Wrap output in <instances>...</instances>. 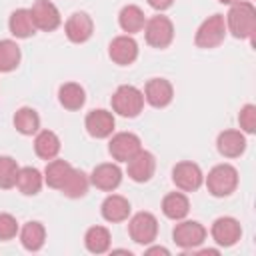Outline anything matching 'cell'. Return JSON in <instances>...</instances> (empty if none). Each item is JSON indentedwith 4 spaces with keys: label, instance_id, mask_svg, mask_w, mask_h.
I'll list each match as a JSON object with an SVG mask.
<instances>
[{
    "label": "cell",
    "instance_id": "obj_1",
    "mask_svg": "<svg viewBox=\"0 0 256 256\" xmlns=\"http://www.w3.org/2000/svg\"><path fill=\"white\" fill-rule=\"evenodd\" d=\"M226 24L234 38H252L256 32V8L252 2L232 4L226 16Z\"/></svg>",
    "mask_w": 256,
    "mask_h": 256
},
{
    "label": "cell",
    "instance_id": "obj_2",
    "mask_svg": "<svg viewBox=\"0 0 256 256\" xmlns=\"http://www.w3.org/2000/svg\"><path fill=\"white\" fill-rule=\"evenodd\" d=\"M236 186H238V172L230 164H218L206 176V188L216 198L230 196L236 190Z\"/></svg>",
    "mask_w": 256,
    "mask_h": 256
},
{
    "label": "cell",
    "instance_id": "obj_3",
    "mask_svg": "<svg viewBox=\"0 0 256 256\" xmlns=\"http://www.w3.org/2000/svg\"><path fill=\"white\" fill-rule=\"evenodd\" d=\"M112 108L124 118H134L144 108V94L136 86H130V84L118 86V90L112 96Z\"/></svg>",
    "mask_w": 256,
    "mask_h": 256
},
{
    "label": "cell",
    "instance_id": "obj_4",
    "mask_svg": "<svg viewBox=\"0 0 256 256\" xmlns=\"http://www.w3.org/2000/svg\"><path fill=\"white\" fill-rule=\"evenodd\" d=\"M224 36H226L224 16L222 14H212L196 30L194 42H196L198 48H216L224 42Z\"/></svg>",
    "mask_w": 256,
    "mask_h": 256
},
{
    "label": "cell",
    "instance_id": "obj_5",
    "mask_svg": "<svg viewBox=\"0 0 256 256\" xmlns=\"http://www.w3.org/2000/svg\"><path fill=\"white\" fill-rule=\"evenodd\" d=\"M144 34H146V42L154 48H166L170 46L172 38H174V26L170 22L168 16H152L150 20H146L144 24Z\"/></svg>",
    "mask_w": 256,
    "mask_h": 256
},
{
    "label": "cell",
    "instance_id": "obj_6",
    "mask_svg": "<svg viewBox=\"0 0 256 256\" xmlns=\"http://www.w3.org/2000/svg\"><path fill=\"white\" fill-rule=\"evenodd\" d=\"M128 232L136 244H142V246L152 244L158 234V220L150 212H138L132 216L128 224Z\"/></svg>",
    "mask_w": 256,
    "mask_h": 256
},
{
    "label": "cell",
    "instance_id": "obj_7",
    "mask_svg": "<svg viewBox=\"0 0 256 256\" xmlns=\"http://www.w3.org/2000/svg\"><path fill=\"white\" fill-rule=\"evenodd\" d=\"M172 238H174V244L176 246H180L184 250H194L196 246H200L206 240V228L200 222L184 220V222H180V224L174 226Z\"/></svg>",
    "mask_w": 256,
    "mask_h": 256
},
{
    "label": "cell",
    "instance_id": "obj_8",
    "mask_svg": "<svg viewBox=\"0 0 256 256\" xmlns=\"http://www.w3.org/2000/svg\"><path fill=\"white\" fill-rule=\"evenodd\" d=\"M142 150L140 138L132 132H118L112 136L110 144H108V152L114 160L118 162H128L132 156H136Z\"/></svg>",
    "mask_w": 256,
    "mask_h": 256
},
{
    "label": "cell",
    "instance_id": "obj_9",
    "mask_svg": "<svg viewBox=\"0 0 256 256\" xmlns=\"http://www.w3.org/2000/svg\"><path fill=\"white\" fill-rule=\"evenodd\" d=\"M202 170L198 164L194 162H178L174 168H172V182L184 190V192H194L202 186Z\"/></svg>",
    "mask_w": 256,
    "mask_h": 256
},
{
    "label": "cell",
    "instance_id": "obj_10",
    "mask_svg": "<svg viewBox=\"0 0 256 256\" xmlns=\"http://www.w3.org/2000/svg\"><path fill=\"white\" fill-rule=\"evenodd\" d=\"M30 14H32L34 26L44 32H52L60 26V12L50 0H34Z\"/></svg>",
    "mask_w": 256,
    "mask_h": 256
},
{
    "label": "cell",
    "instance_id": "obj_11",
    "mask_svg": "<svg viewBox=\"0 0 256 256\" xmlns=\"http://www.w3.org/2000/svg\"><path fill=\"white\" fill-rule=\"evenodd\" d=\"M242 236V228H240V222L236 218H230V216H222L218 220H214L212 224V238L218 246H234Z\"/></svg>",
    "mask_w": 256,
    "mask_h": 256
},
{
    "label": "cell",
    "instance_id": "obj_12",
    "mask_svg": "<svg viewBox=\"0 0 256 256\" xmlns=\"http://www.w3.org/2000/svg\"><path fill=\"white\" fill-rule=\"evenodd\" d=\"M174 98V88L168 80L164 78H152L146 82V88H144V100L154 106V108H164L172 102Z\"/></svg>",
    "mask_w": 256,
    "mask_h": 256
},
{
    "label": "cell",
    "instance_id": "obj_13",
    "mask_svg": "<svg viewBox=\"0 0 256 256\" xmlns=\"http://www.w3.org/2000/svg\"><path fill=\"white\" fill-rule=\"evenodd\" d=\"M90 182L98 188V190H104V192H112L120 186L122 182V170L116 166V164H98L92 174H90Z\"/></svg>",
    "mask_w": 256,
    "mask_h": 256
},
{
    "label": "cell",
    "instance_id": "obj_14",
    "mask_svg": "<svg viewBox=\"0 0 256 256\" xmlns=\"http://www.w3.org/2000/svg\"><path fill=\"white\" fill-rule=\"evenodd\" d=\"M66 36L70 42L74 44H82L86 42L90 36H92V30H94V24H92V18L86 14V12H74L68 20H66Z\"/></svg>",
    "mask_w": 256,
    "mask_h": 256
},
{
    "label": "cell",
    "instance_id": "obj_15",
    "mask_svg": "<svg viewBox=\"0 0 256 256\" xmlns=\"http://www.w3.org/2000/svg\"><path fill=\"white\" fill-rule=\"evenodd\" d=\"M108 54H110L112 62H116L120 66H128L138 56V44H136V40L132 36H116L110 42Z\"/></svg>",
    "mask_w": 256,
    "mask_h": 256
},
{
    "label": "cell",
    "instance_id": "obj_16",
    "mask_svg": "<svg viewBox=\"0 0 256 256\" xmlns=\"http://www.w3.org/2000/svg\"><path fill=\"white\" fill-rule=\"evenodd\" d=\"M154 170H156V160L146 150H140L136 156L128 160V176L134 182H148L154 176Z\"/></svg>",
    "mask_w": 256,
    "mask_h": 256
},
{
    "label": "cell",
    "instance_id": "obj_17",
    "mask_svg": "<svg viewBox=\"0 0 256 256\" xmlns=\"http://www.w3.org/2000/svg\"><path fill=\"white\" fill-rule=\"evenodd\" d=\"M114 116L106 110H92L84 120V126L92 138H108L114 130Z\"/></svg>",
    "mask_w": 256,
    "mask_h": 256
},
{
    "label": "cell",
    "instance_id": "obj_18",
    "mask_svg": "<svg viewBox=\"0 0 256 256\" xmlns=\"http://www.w3.org/2000/svg\"><path fill=\"white\" fill-rule=\"evenodd\" d=\"M216 146H218V152L222 156H226V158H238L246 150V138L238 130H224V132L218 134Z\"/></svg>",
    "mask_w": 256,
    "mask_h": 256
},
{
    "label": "cell",
    "instance_id": "obj_19",
    "mask_svg": "<svg viewBox=\"0 0 256 256\" xmlns=\"http://www.w3.org/2000/svg\"><path fill=\"white\" fill-rule=\"evenodd\" d=\"M130 214V202L124 196L112 194L102 202V216L108 222H124Z\"/></svg>",
    "mask_w": 256,
    "mask_h": 256
},
{
    "label": "cell",
    "instance_id": "obj_20",
    "mask_svg": "<svg viewBox=\"0 0 256 256\" xmlns=\"http://www.w3.org/2000/svg\"><path fill=\"white\" fill-rule=\"evenodd\" d=\"M8 28L10 32L16 36V38H30L36 30L34 26V20H32V14L28 8H18L10 14V20H8Z\"/></svg>",
    "mask_w": 256,
    "mask_h": 256
},
{
    "label": "cell",
    "instance_id": "obj_21",
    "mask_svg": "<svg viewBox=\"0 0 256 256\" xmlns=\"http://www.w3.org/2000/svg\"><path fill=\"white\" fill-rule=\"evenodd\" d=\"M58 100L66 110H80L86 102V92L76 82H66L58 90Z\"/></svg>",
    "mask_w": 256,
    "mask_h": 256
},
{
    "label": "cell",
    "instance_id": "obj_22",
    "mask_svg": "<svg viewBox=\"0 0 256 256\" xmlns=\"http://www.w3.org/2000/svg\"><path fill=\"white\" fill-rule=\"evenodd\" d=\"M34 152L42 160H54L58 156V152H60V138L52 130L38 132V136L34 140Z\"/></svg>",
    "mask_w": 256,
    "mask_h": 256
},
{
    "label": "cell",
    "instance_id": "obj_23",
    "mask_svg": "<svg viewBox=\"0 0 256 256\" xmlns=\"http://www.w3.org/2000/svg\"><path fill=\"white\" fill-rule=\"evenodd\" d=\"M188 210H190V202L180 192H170L162 200V212L170 220H182L188 214Z\"/></svg>",
    "mask_w": 256,
    "mask_h": 256
},
{
    "label": "cell",
    "instance_id": "obj_24",
    "mask_svg": "<svg viewBox=\"0 0 256 256\" xmlns=\"http://www.w3.org/2000/svg\"><path fill=\"white\" fill-rule=\"evenodd\" d=\"M88 184H90V178L82 170L72 168L70 174H68V178L64 180V184L60 186V190L68 198H82L88 192Z\"/></svg>",
    "mask_w": 256,
    "mask_h": 256
},
{
    "label": "cell",
    "instance_id": "obj_25",
    "mask_svg": "<svg viewBox=\"0 0 256 256\" xmlns=\"http://www.w3.org/2000/svg\"><path fill=\"white\" fill-rule=\"evenodd\" d=\"M44 238H46V230L40 222H26L20 230V242L30 252L40 250L44 246Z\"/></svg>",
    "mask_w": 256,
    "mask_h": 256
},
{
    "label": "cell",
    "instance_id": "obj_26",
    "mask_svg": "<svg viewBox=\"0 0 256 256\" xmlns=\"http://www.w3.org/2000/svg\"><path fill=\"white\" fill-rule=\"evenodd\" d=\"M118 22H120V28L128 34H134V32H140L146 24V18H144V12L134 6V4H128L120 10V16H118Z\"/></svg>",
    "mask_w": 256,
    "mask_h": 256
},
{
    "label": "cell",
    "instance_id": "obj_27",
    "mask_svg": "<svg viewBox=\"0 0 256 256\" xmlns=\"http://www.w3.org/2000/svg\"><path fill=\"white\" fill-rule=\"evenodd\" d=\"M16 186L22 194L26 196H34L40 192L42 188V174L32 168V166H26V168H20L18 170V178H16Z\"/></svg>",
    "mask_w": 256,
    "mask_h": 256
},
{
    "label": "cell",
    "instance_id": "obj_28",
    "mask_svg": "<svg viewBox=\"0 0 256 256\" xmlns=\"http://www.w3.org/2000/svg\"><path fill=\"white\" fill-rule=\"evenodd\" d=\"M14 128L24 136H32L40 128V116L36 114V110L24 106L14 114Z\"/></svg>",
    "mask_w": 256,
    "mask_h": 256
},
{
    "label": "cell",
    "instance_id": "obj_29",
    "mask_svg": "<svg viewBox=\"0 0 256 256\" xmlns=\"http://www.w3.org/2000/svg\"><path fill=\"white\" fill-rule=\"evenodd\" d=\"M84 244L88 248V252L92 254H104L110 248V232L104 226H92L88 228L86 236H84Z\"/></svg>",
    "mask_w": 256,
    "mask_h": 256
},
{
    "label": "cell",
    "instance_id": "obj_30",
    "mask_svg": "<svg viewBox=\"0 0 256 256\" xmlns=\"http://www.w3.org/2000/svg\"><path fill=\"white\" fill-rule=\"evenodd\" d=\"M70 170H72V166L66 160H52V162H48V166L44 170V180H46V184L50 188H58L60 190V186L68 178Z\"/></svg>",
    "mask_w": 256,
    "mask_h": 256
},
{
    "label": "cell",
    "instance_id": "obj_31",
    "mask_svg": "<svg viewBox=\"0 0 256 256\" xmlns=\"http://www.w3.org/2000/svg\"><path fill=\"white\" fill-rule=\"evenodd\" d=\"M20 64V46L12 40H0V72H12Z\"/></svg>",
    "mask_w": 256,
    "mask_h": 256
},
{
    "label": "cell",
    "instance_id": "obj_32",
    "mask_svg": "<svg viewBox=\"0 0 256 256\" xmlns=\"http://www.w3.org/2000/svg\"><path fill=\"white\" fill-rule=\"evenodd\" d=\"M18 164L14 158L10 156H0V188L8 190L16 186V178H18Z\"/></svg>",
    "mask_w": 256,
    "mask_h": 256
},
{
    "label": "cell",
    "instance_id": "obj_33",
    "mask_svg": "<svg viewBox=\"0 0 256 256\" xmlns=\"http://www.w3.org/2000/svg\"><path fill=\"white\" fill-rule=\"evenodd\" d=\"M238 122H240V128L244 132L254 134L256 132V106L254 104H246L238 114Z\"/></svg>",
    "mask_w": 256,
    "mask_h": 256
},
{
    "label": "cell",
    "instance_id": "obj_34",
    "mask_svg": "<svg viewBox=\"0 0 256 256\" xmlns=\"http://www.w3.org/2000/svg\"><path fill=\"white\" fill-rule=\"evenodd\" d=\"M18 232V222L10 214H0V240H12Z\"/></svg>",
    "mask_w": 256,
    "mask_h": 256
},
{
    "label": "cell",
    "instance_id": "obj_35",
    "mask_svg": "<svg viewBox=\"0 0 256 256\" xmlns=\"http://www.w3.org/2000/svg\"><path fill=\"white\" fill-rule=\"evenodd\" d=\"M148 4L154 8V10H166L174 4V0H148Z\"/></svg>",
    "mask_w": 256,
    "mask_h": 256
},
{
    "label": "cell",
    "instance_id": "obj_36",
    "mask_svg": "<svg viewBox=\"0 0 256 256\" xmlns=\"http://www.w3.org/2000/svg\"><path fill=\"white\" fill-rule=\"evenodd\" d=\"M146 254H148V256H150V254H164V256H168L170 252H168L166 248H162V246H154V248H148Z\"/></svg>",
    "mask_w": 256,
    "mask_h": 256
},
{
    "label": "cell",
    "instance_id": "obj_37",
    "mask_svg": "<svg viewBox=\"0 0 256 256\" xmlns=\"http://www.w3.org/2000/svg\"><path fill=\"white\" fill-rule=\"evenodd\" d=\"M218 2H222V4H236V2H240V0H218Z\"/></svg>",
    "mask_w": 256,
    "mask_h": 256
}]
</instances>
